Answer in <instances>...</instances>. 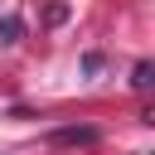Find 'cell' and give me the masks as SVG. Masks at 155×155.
Segmentation results:
<instances>
[{
  "instance_id": "2",
  "label": "cell",
  "mask_w": 155,
  "mask_h": 155,
  "mask_svg": "<svg viewBox=\"0 0 155 155\" xmlns=\"http://www.w3.org/2000/svg\"><path fill=\"white\" fill-rule=\"evenodd\" d=\"M24 39V19L19 15H0V44H19Z\"/></svg>"
},
{
  "instance_id": "3",
  "label": "cell",
  "mask_w": 155,
  "mask_h": 155,
  "mask_svg": "<svg viewBox=\"0 0 155 155\" xmlns=\"http://www.w3.org/2000/svg\"><path fill=\"white\" fill-rule=\"evenodd\" d=\"M150 82H155V68H150V63H145V58H140V63H136V68H131V87H136V92H145V87H150Z\"/></svg>"
},
{
  "instance_id": "1",
  "label": "cell",
  "mask_w": 155,
  "mask_h": 155,
  "mask_svg": "<svg viewBox=\"0 0 155 155\" xmlns=\"http://www.w3.org/2000/svg\"><path fill=\"white\" fill-rule=\"evenodd\" d=\"M97 140H102L97 126H63V131H53V145H97Z\"/></svg>"
},
{
  "instance_id": "4",
  "label": "cell",
  "mask_w": 155,
  "mask_h": 155,
  "mask_svg": "<svg viewBox=\"0 0 155 155\" xmlns=\"http://www.w3.org/2000/svg\"><path fill=\"white\" fill-rule=\"evenodd\" d=\"M97 68H102V53H97V48H92V53H82V73H97Z\"/></svg>"
}]
</instances>
